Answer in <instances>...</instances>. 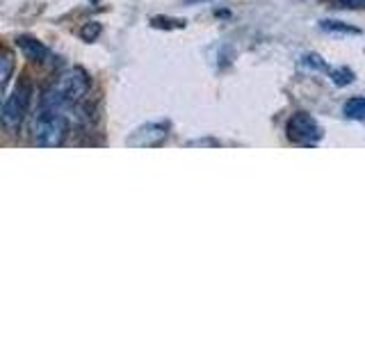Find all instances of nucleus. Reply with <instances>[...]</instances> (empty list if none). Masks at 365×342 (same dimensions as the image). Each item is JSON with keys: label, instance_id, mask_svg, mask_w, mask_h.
<instances>
[{"label": "nucleus", "instance_id": "1", "mask_svg": "<svg viewBox=\"0 0 365 342\" xmlns=\"http://www.w3.org/2000/svg\"><path fill=\"white\" fill-rule=\"evenodd\" d=\"M89 87H91L89 73L85 71V68L73 66V68H68V71H64L60 78H57V83L53 87H48L43 91L41 103H43V105L68 110V108L78 105V103L87 96Z\"/></svg>", "mask_w": 365, "mask_h": 342}, {"label": "nucleus", "instance_id": "2", "mask_svg": "<svg viewBox=\"0 0 365 342\" xmlns=\"http://www.w3.org/2000/svg\"><path fill=\"white\" fill-rule=\"evenodd\" d=\"M66 133H68L66 110L39 103V110L32 119V144L41 148L62 146Z\"/></svg>", "mask_w": 365, "mask_h": 342}, {"label": "nucleus", "instance_id": "3", "mask_svg": "<svg viewBox=\"0 0 365 342\" xmlns=\"http://www.w3.org/2000/svg\"><path fill=\"white\" fill-rule=\"evenodd\" d=\"M30 96H32V87H30V83L23 80V83H19L14 87V91L5 98V103H3V125H5L7 133L19 130V125L28 112Z\"/></svg>", "mask_w": 365, "mask_h": 342}, {"label": "nucleus", "instance_id": "4", "mask_svg": "<svg viewBox=\"0 0 365 342\" xmlns=\"http://www.w3.org/2000/svg\"><path fill=\"white\" fill-rule=\"evenodd\" d=\"M285 133H288L290 142L299 146H315L324 137L322 125L315 121V117H311V114H306V112L292 114L288 125H285Z\"/></svg>", "mask_w": 365, "mask_h": 342}, {"label": "nucleus", "instance_id": "5", "mask_svg": "<svg viewBox=\"0 0 365 342\" xmlns=\"http://www.w3.org/2000/svg\"><path fill=\"white\" fill-rule=\"evenodd\" d=\"M169 135V121H146L140 128H135L130 133V137L125 140V146L130 148H151V146H160Z\"/></svg>", "mask_w": 365, "mask_h": 342}, {"label": "nucleus", "instance_id": "6", "mask_svg": "<svg viewBox=\"0 0 365 342\" xmlns=\"http://www.w3.org/2000/svg\"><path fill=\"white\" fill-rule=\"evenodd\" d=\"M16 48L23 53V57H28V60L32 62H43V60H48V55L51 51L46 48V46L41 41H37L34 37H16Z\"/></svg>", "mask_w": 365, "mask_h": 342}, {"label": "nucleus", "instance_id": "7", "mask_svg": "<svg viewBox=\"0 0 365 342\" xmlns=\"http://www.w3.org/2000/svg\"><path fill=\"white\" fill-rule=\"evenodd\" d=\"M342 114L354 121L365 119V96H351L345 105H342Z\"/></svg>", "mask_w": 365, "mask_h": 342}, {"label": "nucleus", "instance_id": "8", "mask_svg": "<svg viewBox=\"0 0 365 342\" xmlns=\"http://www.w3.org/2000/svg\"><path fill=\"white\" fill-rule=\"evenodd\" d=\"M319 28L327 30V32H336V34H361L359 28L347 26V23H342V21H334V19L322 21V23H319Z\"/></svg>", "mask_w": 365, "mask_h": 342}, {"label": "nucleus", "instance_id": "9", "mask_svg": "<svg viewBox=\"0 0 365 342\" xmlns=\"http://www.w3.org/2000/svg\"><path fill=\"white\" fill-rule=\"evenodd\" d=\"M329 78L334 80V83L338 85V87H345V85H349V83H354V71L351 68H347V66H336V68H329Z\"/></svg>", "mask_w": 365, "mask_h": 342}, {"label": "nucleus", "instance_id": "10", "mask_svg": "<svg viewBox=\"0 0 365 342\" xmlns=\"http://www.w3.org/2000/svg\"><path fill=\"white\" fill-rule=\"evenodd\" d=\"M302 64H304V66H308V68H317V71H329L327 62H324L319 55H315V53L304 55V57H302Z\"/></svg>", "mask_w": 365, "mask_h": 342}, {"label": "nucleus", "instance_id": "11", "mask_svg": "<svg viewBox=\"0 0 365 342\" xmlns=\"http://www.w3.org/2000/svg\"><path fill=\"white\" fill-rule=\"evenodd\" d=\"M98 34H101V23H96V21L85 23L83 30H80V37H83L85 41H94V39H98Z\"/></svg>", "mask_w": 365, "mask_h": 342}, {"label": "nucleus", "instance_id": "12", "mask_svg": "<svg viewBox=\"0 0 365 342\" xmlns=\"http://www.w3.org/2000/svg\"><path fill=\"white\" fill-rule=\"evenodd\" d=\"M0 64H3V71H0V83H3V87H7L9 78H11V68H14V62H11V55L7 51L3 53V60H0Z\"/></svg>", "mask_w": 365, "mask_h": 342}, {"label": "nucleus", "instance_id": "13", "mask_svg": "<svg viewBox=\"0 0 365 342\" xmlns=\"http://www.w3.org/2000/svg\"><path fill=\"white\" fill-rule=\"evenodd\" d=\"M155 28H185V21L180 19H153Z\"/></svg>", "mask_w": 365, "mask_h": 342}, {"label": "nucleus", "instance_id": "14", "mask_svg": "<svg viewBox=\"0 0 365 342\" xmlns=\"http://www.w3.org/2000/svg\"><path fill=\"white\" fill-rule=\"evenodd\" d=\"M187 146H220L217 140H192L187 142Z\"/></svg>", "mask_w": 365, "mask_h": 342}, {"label": "nucleus", "instance_id": "15", "mask_svg": "<svg viewBox=\"0 0 365 342\" xmlns=\"http://www.w3.org/2000/svg\"><path fill=\"white\" fill-rule=\"evenodd\" d=\"M342 7H363L365 0H338Z\"/></svg>", "mask_w": 365, "mask_h": 342}, {"label": "nucleus", "instance_id": "16", "mask_svg": "<svg viewBox=\"0 0 365 342\" xmlns=\"http://www.w3.org/2000/svg\"><path fill=\"white\" fill-rule=\"evenodd\" d=\"M91 3H98V0H91Z\"/></svg>", "mask_w": 365, "mask_h": 342}]
</instances>
